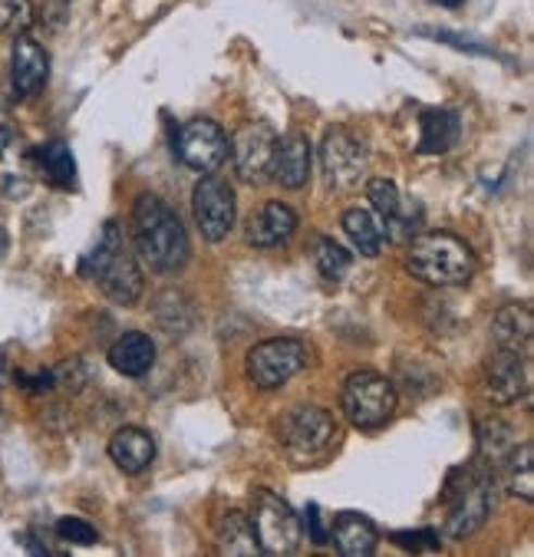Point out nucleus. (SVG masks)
<instances>
[{
  "mask_svg": "<svg viewBox=\"0 0 534 557\" xmlns=\"http://www.w3.org/2000/svg\"><path fill=\"white\" fill-rule=\"evenodd\" d=\"M34 17V0H0V34H27Z\"/></svg>",
  "mask_w": 534,
  "mask_h": 557,
  "instance_id": "c756f323",
  "label": "nucleus"
},
{
  "mask_svg": "<svg viewBox=\"0 0 534 557\" xmlns=\"http://www.w3.org/2000/svg\"><path fill=\"white\" fill-rule=\"evenodd\" d=\"M57 534L63 541H70V544H96L99 541V531L89 521H83V518H60L57 521Z\"/></svg>",
  "mask_w": 534,
  "mask_h": 557,
  "instance_id": "2f4dec72",
  "label": "nucleus"
},
{
  "mask_svg": "<svg viewBox=\"0 0 534 557\" xmlns=\"http://www.w3.org/2000/svg\"><path fill=\"white\" fill-rule=\"evenodd\" d=\"M337 419L334 412L320 409V406H294L281 425H277V435L284 442V449L297 459V462H310V459H320L324 453H331V445L337 442Z\"/></svg>",
  "mask_w": 534,
  "mask_h": 557,
  "instance_id": "39448f33",
  "label": "nucleus"
},
{
  "mask_svg": "<svg viewBox=\"0 0 534 557\" xmlns=\"http://www.w3.org/2000/svg\"><path fill=\"white\" fill-rule=\"evenodd\" d=\"M110 367L123 376H146L156 367V344L149 333H123V337L110 347Z\"/></svg>",
  "mask_w": 534,
  "mask_h": 557,
  "instance_id": "4be33fe9",
  "label": "nucleus"
},
{
  "mask_svg": "<svg viewBox=\"0 0 534 557\" xmlns=\"http://www.w3.org/2000/svg\"><path fill=\"white\" fill-rule=\"evenodd\" d=\"M344 232L347 238L353 242V248L367 258H376L386 245V228H383V221L367 211V208H347L344 211Z\"/></svg>",
  "mask_w": 534,
  "mask_h": 557,
  "instance_id": "393cba45",
  "label": "nucleus"
},
{
  "mask_svg": "<svg viewBox=\"0 0 534 557\" xmlns=\"http://www.w3.org/2000/svg\"><path fill=\"white\" fill-rule=\"evenodd\" d=\"M191 211H195V225L201 232L204 242H225L228 232L235 228V218H238V208H235V191L225 178L219 175H204L198 185H195V195H191Z\"/></svg>",
  "mask_w": 534,
  "mask_h": 557,
  "instance_id": "1a4fd4ad",
  "label": "nucleus"
},
{
  "mask_svg": "<svg viewBox=\"0 0 534 557\" xmlns=\"http://www.w3.org/2000/svg\"><path fill=\"white\" fill-rule=\"evenodd\" d=\"M340 406L357 429H380L396 416V389L383 373L357 370L344 383Z\"/></svg>",
  "mask_w": 534,
  "mask_h": 557,
  "instance_id": "0eeeda50",
  "label": "nucleus"
},
{
  "mask_svg": "<svg viewBox=\"0 0 534 557\" xmlns=\"http://www.w3.org/2000/svg\"><path fill=\"white\" fill-rule=\"evenodd\" d=\"M50 79V53L34 40L17 34L11 50V92L14 99H34Z\"/></svg>",
  "mask_w": 534,
  "mask_h": 557,
  "instance_id": "4468645a",
  "label": "nucleus"
},
{
  "mask_svg": "<svg viewBox=\"0 0 534 557\" xmlns=\"http://www.w3.org/2000/svg\"><path fill=\"white\" fill-rule=\"evenodd\" d=\"M367 146L344 126H334L324 133L320 143V165H324V178L334 188H357L367 178Z\"/></svg>",
  "mask_w": 534,
  "mask_h": 557,
  "instance_id": "9b49d317",
  "label": "nucleus"
},
{
  "mask_svg": "<svg viewBox=\"0 0 534 557\" xmlns=\"http://www.w3.org/2000/svg\"><path fill=\"white\" fill-rule=\"evenodd\" d=\"M37 178L34 152L14 126H0V195L27 198Z\"/></svg>",
  "mask_w": 534,
  "mask_h": 557,
  "instance_id": "ddd939ff",
  "label": "nucleus"
},
{
  "mask_svg": "<svg viewBox=\"0 0 534 557\" xmlns=\"http://www.w3.org/2000/svg\"><path fill=\"white\" fill-rule=\"evenodd\" d=\"M34 165L44 172V178L57 188H70L76 182V159L70 152L66 143L53 139V143H44L37 152H34Z\"/></svg>",
  "mask_w": 534,
  "mask_h": 557,
  "instance_id": "a878e982",
  "label": "nucleus"
},
{
  "mask_svg": "<svg viewBox=\"0 0 534 557\" xmlns=\"http://www.w3.org/2000/svg\"><path fill=\"white\" fill-rule=\"evenodd\" d=\"M79 274L96 281L113 304L133 307L142 297V268H139L136 255L126 251L123 232L116 221H105L102 225L96 248L79 261Z\"/></svg>",
  "mask_w": 534,
  "mask_h": 557,
  "instance_id": "f03ea898",
  "label": "nucleus"
},
{
  "mask_svg": "<svg viewBox=\"0 0 534 557\" xmlns=\"http://www.w3.org/2000/svg\"><path fill=\"white\" fill-rule=\"evenodd\" d=\"M313 264H316V271L324 274L327 281H344L350 274V268H353V255L344 245H337L334 238H316Z\"/></svg>",
  "mask_w": 534,
  "mask_h": 557,
  "instance_id": "c85d7f7f",
  "label": "nucleus"
},
{
  "mask_svg": "<svg viewBox=\"0 0 534 557\" xmlns=\"http://www.w3.org/2000/svg\"><path fill=\"white\" fill-rule=\"evenodd\" d=\"M492 337L498 350L518 354L531 360V341H534V317L524 304H508L495 313L492 320Z\"/></svg>",
  "mask_w": 534,
  "mask_h": 557,
  "instance_id": "f3484780",
  "label": "nucleus"
},
{
  "mask_svg": "<svg viewBox=\"0 0 534 557\" xmlns=\"http://www.w3.org/2000/svg\"><path fill=\"white\" fill-rule=\"evenodd\" d=\"M8 380H11V363H8L4 350H0V386H4Z\"/></svg>",
  "mask_w": 534,
  "mask_h": 557,
  "instance_id": "f704fd0d",
  "label": "nucleus"
},
{
  "mask_svg": "<svg viewBox=\"0 0 534 557\" xmlns=\"http://www.w3.org/2000/svg\"><path fill=\"white\" fill-rule=\"evenodd\" d=\"M133 251L152 274H178L188 261L182 218L159 195H139L133 205Z\"/></svg>",
  "mask_w": 534,
  "mask_h": 557,
  "instance_id": "f257e3e1",
  "label": "nucleus"
},
{
  "mask_svg": "<svg viewBox=\"0 0 534 557\" xmlns=\"http://www.w3.org/2000/svg\"><path fill=\"white\" fill-rule=\"evenodd\" d=\"M406 268L415 281L422 284H433V287H456L472 281L479 261L472 255V248L449 235V232H430V235H419L409 245V258Z\"/></svg>",
  "mask_w": 534,
  "mask_h": 557,
  "instance_id": "7ed1b4c3",
  "label": "nucleus"
},
{
  "mask_svg": "<svg viewBox=\"0 0 534 557\" xmlns=\"http://www.w3.org/2000/svg\"><path fill=\"white\" fill-rule=\"evenodd\" d=\"M215 537H219V550L222 554H232V557H254V554H261L248 511H238V508L222 511L219 521H215Z\"/></svg>",
  "mask_w": 534,
  "mask_h": 557,
  "instance_id": "5701e85b",
  "label": "nucleus"
},
{
  "mask_svg": "<svg viewBox=\"0 0 534 557\" xmlns=\"http://www.w3.org/2000/svg\"><path fill=\"white\" fill-rule=\"evenodd\" d=\"M462 482H456V475L449 479V488L443 492V502H449V518H446V537L452 541H465L472 537L492 515L495 505V479L488 472V466H469L459 469Z\"/></svg>",
  "mask_w": 534,
  "mask_h": 557,
  "instance_id": "20e7f679",
  "label": "nucleus"
},
{
  "mask_svg": "<svg viewBox=\"0 0 534 557\" xmlns=\"http://www.w3.org/2000/svg\"><path fill=\"white\" fill-rule=\"evenodd\" d=\"M156 320L165 333H188L191 323H195V307L188 304L185 294L178 290H165L159 294V304H156Z\"/></svg>",
  "mask_w": 534,
  "mask_h": 557,
  "instance_id": "cd10ccee",
  "label": "nucleus"
},
{
  "mask_svg": "<svg viewBox=\"0 0 534 557\" xmlns=\"http://www.w3.org/2000/svg\"><path fill=\"white\" fill-rule=\"evenodd\" d=\"M110 459L126 475H139L156 462V438L139 425H126L110 438Z\"/></svg>",
  "mask_w": 534,
  "mask_h": 557,
  "instance_id": "6ab92c4d",
  "label": "nucleus"
},
{
  "mask_svg": "<svg viewBox=\"0 0 534 557\" xmlns=\"http://www.w3.org/2000/svg\"><path fill=\"white\" fill-rule=\"evenodd\" d=\"M505 462H508V469H505L508 492L518 495L521 502H531L534 498V445L531 442L514 445Z\"/></svg>",
  "mask_w": 534,
  "mask_h": 557,
  "instance_id": "bb28decb",
  "label": "nucleus"
},
{
  "mask_svg": "<svg viewBox=\"0 0 534 557\" xmlns=\"http://www.w3.org/2000/svg\"><path fill=\"white\" fill-rule=\"evenodd\" d=\"M307 347L300 341H290V337H274V341H264L258 344L251 354H248V363H245V373L254 386L261 389H277L284 386L287 380H294L303 367H307Z\"/></svg>",
  "mask_w": 534,
  "mask_h": 557,
  "instance_id": "6e6552de",
  "label": "nucleus"
},
{
  "mask_svg": "<svg viewBox=\"0 0 534 557\" xmlns=\"http://www.w3.org/2000/svg\"><path fill=\"white\" fill-rule=\"evenodd\" d=\"M271 178H277L290 191H297V188L307 185V178H310V139L303 133L294 129L284 139H277Z\"/></svg>",
  "mask_w": 534,
  "mask_h": 557,
  "instance_id": "a211bd4d",
  "label": "nucleus"
},
{
  "mask_svg": "<svg viewBox=\"0 0 534 557\" xmlns=\"http://www.w3.org/2000/svg\"><path fill=\"white\" fill-rule=\"evenodd\" d=\"M232 162L235 175L245 185H264L274 169V152H277V133L268 123H245L235 139H232Z\"/></svg>",
  "mask_w": 534,
  "mask_h": 557,
  "instance_id": "f8f14e48",
  "label": "nucleus"
},
{
  "mask_svg": "<svg viewBox=\"0 0 534 557\" xmlns=\"http://www.w3.org/2000/svg\"><path fill=\"white\" fill-rule=\"evenodd\" d=\"M248 518L254 524V537H258L261 554L284 557V554H294L303 544V521L297 518V511L284 498H277L268 488H261L254 495V505H251Z\"/></svg>",
  "mask_w": 534,
  "mask_h": 557,
  "instance_id": "423d86ee",
  "label": "nucleus"
},
{
  "mask_svg": "<svg viewBox=\"0 0 534 557\" xmlns=\"http://www.w3.org/2000/svg\"><path fill=\"white\" fill-rule=\"evenodd\" d=\"M514 445H518V438H514V425L508 419L488 416L479 422V462L492 466V472H495V466H501L508 459Z\"/></svg>",
  "mask_w": 534,
  "mask_h": 557,
  "instance_id": "b1692460",
  "label": "nucleus"
},
{
  "mask_svg": "<svg viewBox=\"0 0 534 557\" xmlns=\"http://www.w3.org/2000/svg\"><path fill=\"white\" fill-rule=\"evenodd\" d=\"M393 541L399 544V547H409V550H422V547H439V531H433V528H419V531H396L393 534Z\"/></svg>",
  "mask_w": 534,
  "mask_h": 557,
  "instance_id": "473e14b6",
  "label": "nucleus"
},
{
  "mask_svg": "<svg viewBox=\"0 0 534 557\" xmlns=\"http://www.w3.org/2000/svg\"><path fill=\"white\" fill-rule=\"evenodd\" d=\"M297 232V211L284 201H268L261 205L251 221H248V228H245V238L251 248H277L284 242H290V235Z\"/></svg>",
  "mask_w": 534,
  "mask_h": 557,
  "instance_id": "2eb2a0df",
  "label": "nucleus"
},
{
  "mask_svg": "<svg viewBox=\"0 0 534 557\" xmlns=\"http://www.w3.org/2000/svg\"><path fill=\"white\" fill-rule=\"evenodd\" d=\"M307 531H310L313 544H327L331 541V534L324 531V524H320V508L316 505H307Z\"/></svg>",
  "mask_w": 534,
  "mask_h": 557,
  "instance_id": "72a5a7b5",
  "label": "nucleus"
},
{
  "mask_svg": "<svg viewBox=\"0 0 534 557\" xmlns=\"http://www.w3.org/2000/svg\"><path fill=\"white\" fill-rule=\"evenodd\" d=\"M462 136V120L456 109H425L419 116V152L422 156H443Z\"/></svg>",
  "mask_w": 534,
  "mask_h": 557,
  "instance_id": "aec40b11",
  "label": "nucleus"
},
{
  "mask_svg": "<svg viewBox=\"0 0 534 557\" xmlns=\"http://www.w3.org/2000/svg\"><path fill=\"white\" fill-rule=\"evenodd\" d=\"M175 156L208 175V172H215L225 159H228V133L215 123V120H188L178 133H175V143H172Z\"/></svg>",
  "mask_w": 534,
  "mask_h": 557,
  "instance_id": "9d476101",
  "label": "nucleus"
},
{
  "mask_svg": "<svg viewBox=\"0 0 534 557\" xmlns=\"http://www.w3.org/2000/svg\"><path fill=\"white\" fill-rule=\"evenodd\" d=\"M524 363H527L524 357L508 354V350H498L488 360V370H485V396L495 406H508V403H514L527 389V370H524Z\"/></svg>",
  "mask_w": 534,
  "mask_h": 557,
  "instance_id": "dca6fc26",
  "label": "nucleus"
},
{
  "mask_svg": "<svg viewBox=\"0 0 534 557\" xmlns=\"http://www.w3.org/2000/svg\"><path fill=\"white\" fill-rule=\"evenodd\" d=\"M337 550L344 557H370L380 547V531L370 518L357 515V511H340L331 531Z\"/></svg>",
  "mask_w": 534,
  "mask_h": 557,
  "instance_id": "412c9836",
  "label": "nucleus"
},
{
  "mask_svg": "<svg viewBox=\"0 0 534 557\" xmlns=\"http://www.w3.org/2000/svg\"><path fill=\"white\" fill-rule=\"evenodd\" d=\"M8 251V232H0V255Z\"/></svg>",
  "mask_w": 534,
  "mask_h": 557,
  "instance_id": "e433bc0d",
  "label": "nucleus"
},
{
  "mask_svg": "<svg viewBox=\"0 0 534 557\" xmlns=\"http://www.w3.org/2000/svg\"><path fill=\"white\" fill-rule=\"evenodd\" d=\"M367 195H370V205L376 208V214L383 221H393L402 208V198H399V188L389 182V178H370L367 182Z\"/></svg>",
  "mask_w": 534,
  "mask_h": 557,
  "instance_id": "7c9ffc66",
  "label": "nucleus"
},
{
  "mask_svg": "<svg viewBox=\"0 0 534 557\" xmlns=\"http://www.w3.org/2000/svg\"><path fill=\"white\" fill-rule=\"evenodd\" d=\"M436 4H443V8H459V4H465V0H436Z\"/></svg>",
  "mask_w": 534,
  "mask_h": 557,
  "instance_id": "c9c22d12",
  "label": "nucleus"
}]
</instances>
